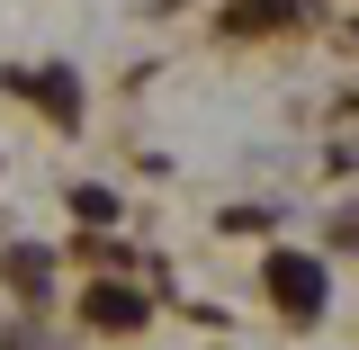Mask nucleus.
<instances>
[{
	"mask_svg": "<svg viewBox=\"0 0 359 350\" xmlns=\"http://www.w3.org/2000/svg\"><path fill=\"white\" fill-rule=\"evenodd\" d=\"M269 288H278V306L297 314V323H306V314H323V269L297 261V252H278V261H269Z\"/></svg>",
	"mask_w": 359,
	"mask_h": 350,
	"instance_id": "nucleus-1",
	"label": "nucleus"
},
{
	"mask_svg": "<svg viewBox=\"0 0 359 350\" xmlns=\"http://www.w3.org/2000/svg\"><path fill=\"white\" fill-rule=\"evenodd\" d=\"M278 18H297V0H243L233 9V27H278Z\"/></svg>",
	"mask_w": 359,
	"mask_h": 350,
	"instance_id": "nucleus-2",
	"label": "nucleus"
},
{
	"mask_svg": "<svg viewBox=\"0 0 359 350\" xmlns=\"http://www.w3.org/2000/svg\"><path fill=\"white\" fill-rule=\"evenodd\" d=\"M90 314H99V323H135L144 306H135V297H108V288H99V297H90Z\"/></svg>",
	"mask_w": 359,
	"mask_h": 350,
	"instance_id": "nucleus-3",
	"label": "nucleus"
},
{
	"mask_svg": "<svg viewBox=\"0 0 359 350\" xmlns=\"http://www.w3.org/2000/svg\"><path fill=\"white\" fill-rule=\"evenodd\" d=\"M9 278L18 288H45V252H9Z\"/></svg>",
	"mask_w": 359,
	"mask_h": 350,
	"instance_id": "nucleus-4",
	"label": "nucleus"
}]
</instances>
